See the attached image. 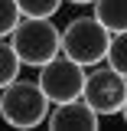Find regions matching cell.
Returning <instances> with one entry per match:
<instances>
[{"label":"cell","mask_w":127,"mask_h":131,"mask_svg":"<svg viewBox=\"0 0 127 131\" xmlns=\"http://www.w3.org/2000/svg\"><path fill=\"white\" fill-rule=\"evenodd\" d=\"M49 98L43 95L36 79H20L0 89V118L10 128H39L46 125Z\"/></svg>","instance_id":"6da1fadb"},{"label":"cell","mask_w":127,"mask_h":131,"mask_svg":"<svg viewBox=\"0 0 127 131\" xmlns=\"http://www.w3.org/2000/svg\"><path fill=\"white\" fill-rule=\"evenodd\" d=\"M10 46L20 56V62L39 69L43 62H49L52 56H59V26L52 23V16H20V23L10 33Z\"/></svg>","instance_id":"7a4b0ae2"},{"label":"cell","mask_w":127,"mask_h":131,"mask_svg":"<svg viewBox=\"0 0 127 131\" xmlns=\"http://www.w3.org/2000/svg\"><path fill=\"white\" fill-rule=\"evenodd\" d=\"M108 39H111V33L95 20V13H81V16L68 20L62 30H59V46H62V52L68 59H75L78 66H85V69L104 62Z\"/></svg>","instance_id":"3957f363"},{"label":"cell","mask_w":127,"mask_h":131,"mask_svg":"<svg viewBox=\"0 0 127 131\" xmlns=\"http://www.w3.org/2000/svg\"><path fill=\"white\" fill-rule=\"evenodd\" d=\"M81 98L101 118H114V115H121V105H124V98H127V79L121 72H114L111 66L98 62V66H91V72H85Z\"/></svg>","instance_id":"277c9868"},{"label":"cell","mask_w":127,"mask_h":131,"mask_svg":"<svg viewBox=\"0 0 127 131\" xmlns=\"http://www.w3.org/2000/svg\"><path fill=\"white\" fill-rule=\"evenodd\" d=\"M39 89L43 95L49 98V105H59V102H68V98L81 95V85H85V66H78L75 59H68L65 52L52 56L49 62L39 66Z\"/></svg>","instance_id":"5b68a950"},{"label":"cell","mask_w":127,"mask_h":131,"mask_svg":"<svg viewBox=\"0 0 127 131\" xmlns=\"http://www.w3.org/2000/svg\"><path fill=\"white\" fill-rule=\"evenodd\" d=\"M46 125L52 131H68V128H75V131H98L101 128V115L78 95V98H68V102H59V105L46 115Z\"/></svg>","instance_id":"8992f818"},{"label":"cell","mask_w":127,"mask_h":131,"mask_svg":"<svg viewBox=\"0 0 127 131\" xmlns=\"http://www.w3.org/2000/svg\"><path fill=\"white\" fill-rule=\"evenodd\" d=\"M95 20L108 33L127 30V0H95Z\"/></svg>","instance_id":"52a82bcc"},{"label":"cell","mask_w":127,"mask_h":131,"mask_svg":"<svg viewBox=\"0 0 127 131\" xmlns=\"http://www.w3.org/2000/svg\"><path fill=\"white\" fill-rule=\"evenodd\" d=\"M104 62L111 66L114 72H121V75L127 79V30H121V33H111Z\"/></svg>","instance_id":"ba28073f"},{"label":"cell","mask_w":127,"mask_h":131,"mask_svg":"<svg viewBox=\"0 0 127 131\" xmlns=\"http://www.w3.org/2000/svg\"><path fill=\"white\" fill-rule=\"evenodd\" d=\"M20 69H23V62H20V56L13 52V46L7 39H0V89L13 82L20 75Z\"/></svg>","instance_id":"9c48e42d"},{"label":"cell","mask_w":127,"mask_h":131,"mask_svg":"<svg viewBox=\"0 0 127 131\" xmlns=\"http://www.w3.org/2000/svg\"><path fill=\"white\" fill-rule=\"evenodd\" d=\"M65 0H16L23 16H55Z\"/></svg>","instance_id":"30bf717a"},{"label":"cell","mask_w":127,"mask_h":131,"mask_svg":"<svg viewBox=\"0 0 127 131\" xmlns=\"http://www.w3.org/2000/svg\"><path fill=\"white\" fill-rule=\"evenodd\" d=\"M20 7H16V0H0V39H7L13 26L20 23Z\"/></svg>","instance_id":"8fae6325"},{"label":"cell","mask_w":127,"mask_h":131,"mask_svg":"<svg viewBox=\"0 0 127 131\" xmlns=\"http://www.w3.org/2000/svg\"><path fill=\"white\" fill-rule=\"evenodd\" d=\"M68 3H75V7H88V3H95V0H68Z\"/></svg>","instance_id":"7c38bea8"},{"label":"cell","mask_w":127,"mask_h":131,"mask_svg":"<svg viewBox=\"0 0 127 131\" xmlns=\"http://www.w3.org/2000/svg\"><path fill=\"white\" fill-rule=\"evenodd\" d=\"M121 118H124V125H127V98H124V105H121Z\"/></svg>","instance_id":"4fadbf2b"}]
</instances>
